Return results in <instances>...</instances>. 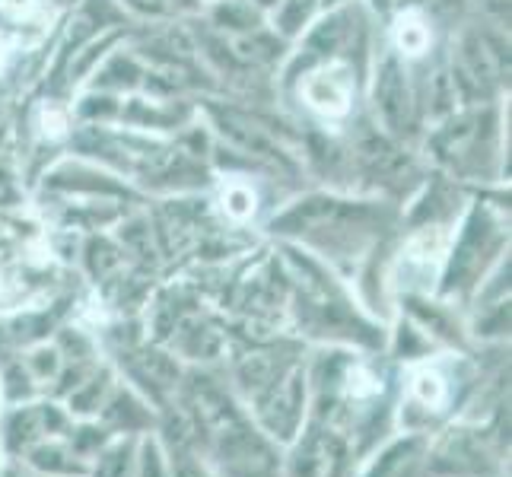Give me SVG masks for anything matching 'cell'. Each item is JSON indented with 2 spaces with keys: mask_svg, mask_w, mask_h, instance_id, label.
Masks as SVG:
<instances>
[{
  "mask_svg": "<svg viewBox=\"0 0 512 477\" xmlns=\"http://www.w3.org/2000/svg\"><path fill=\"white\" fill-rule=\"evenodd\" d=\"M417 395L427 401V404H436L439 398H443V382H439V376H430V373H423L417 379Z\"/></svg>",
  "mask_w": 512,
  "mask_h": 477,
  "instance_id": "obj_1",
  "label": "cell"
}]
</instances>
